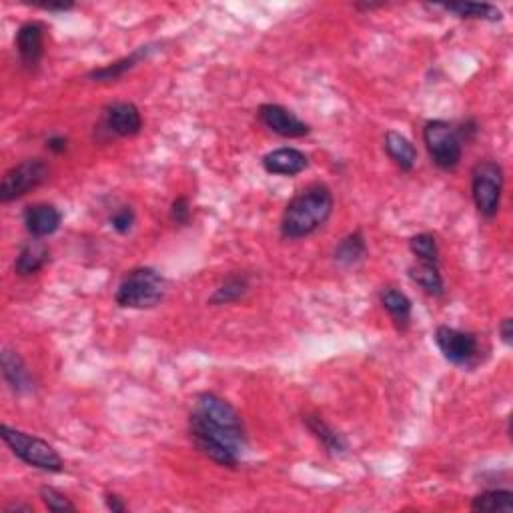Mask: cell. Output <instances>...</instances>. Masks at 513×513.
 I'll use <instances>...</instances> for the list:
<instances>
[{
    "label": "cell",
    "mask_w": 513,
    "mask_h": 513,
    "mask_svg": "<svg viewBox=\"0 0 513 513\" xmlns=\"http://www.w3.org/2000/svg\"><path fill=\"white\" fill-rule=\"evenodd\" d=\"M409 249L415 255L417 261L423 263H438L439 265V247L438 241L430 233H419L409 239Z\"/></svg>",
    "instance_id": "25"
},
{
    "label": "cell",
    "mask_w": 513,
    "mask_h": 513,
    "mask_svg": "<svg viewBox=\"0 0 513 513\" xmlns=\"http://www.w3.org/2000/svg\"><path fill=\"white\" fill-rule=\"evenodd\" d=\"M259 119L265 127L283 138H301L311 133V127L301 121L297 114L291 113L289 108H285L281 105H261L259 107Z\"/></svg>",
    "instance_id": "9"
},
{
    "label": "cell",
    "mask_w": 513,
    "mask_h": 513,
    "mask_svg": "<svg viewBox=\"0 0 513 513\" xmlns=\"http://www.w3.org/2000/svg\"><path fill=\"white\" fill-rule=\"evenodd\" d=\"M17 51L22 67L36 68L44 54V27L36 20H28L17 33Z\"/></svg>",
    "instance_id": "11"
},
{
    "label": "cell",
    "mask_w": 513,
    "mask_h": 513,
    "mask_svg": "<svg viewBox=\"0 0 513 513\" xmlns=\"http://www.w3.org/2000/svg\"><path fill=\"white\" fill-rule=\"evenodd\" d=\"M500 335H501V341L505 345H511L513 343V321L508 317V319H503L501 325H500Z\"/></svg>",
    "instance_id": "32"
},
{
    "label": "cell",
    "mask_w": 513,
    "mask_h": 513,
    "mask_svg": "<svg viewBox=\"0 0 513 513\" xmlns=\"http://www.w3.org/2000/svg\"><path fill=\"white\" fill-rule=\"evenodd\" d=\"M35 6L43 11H49V12H67L75 9L73 3H65V0H51V3H36Z\"/></svg>",
    "instance_id": "29"
},
{
    "label": "cell",
    "mask_w": 513,
    "mask_h": 513,
    "mask_svg": "<svg viewBox=\"0 0 513 513\" xmlns=\"http://www.w3.org/2000/svg\"><path fill=\"white\" fill-rule=\"evenodd\" d=\"M46 149L54 154H62L68 149V138L62 135H54L51 138H46Z\"/></svg>",
    "instance_id": "30"
},
{
    "label": "cell",
    "mask_w": 513,
    "mask_h": 513,
    "mask_svg": "<svg viewBox=\"0 0 513 513\" xmlns=\"http://www.w3.org/2000/svg\"><path fill=\"white\" fill-rule=\"evenodd\" d=\"M167 279L157 269L137 267L122 277L114 301L122 309H153L165 299Z\"/></svg>",
    "instance_id": "3"
},
{
    "label": "cell",
    "mask_w": 513,
    "mask_h": 513,
    "mask_svg": "<svg viewBox=\"0 0 513 513\" xmlns=\"http://www.w3.org/2000/svg\"><path fill=\"white\" fill-rule=\"evenodd\" d=\"M503 181V169L495 161H479L471 169V197L479 215L485 219H493L500 213Z\"/></svg>",
    "instance_id": "6"
},
{
    "label": "cell",
    "mask_w": 513,
    "mask_h": 513,
    "mask_svg": "<svg viewBox=\"0 0 513 513\" xmlns=\"http://www.w3.org/2000/svg\"><path fill=\"white\" fill-rule=\"evenodd\" d=\"M189 435L207 460L223 468H237L247 447L239 411L215 393H201L189 415Z\"/></svg>",
    "instance_id": "1"
},
{
    "label": "cell",
    "mask_w": 513,
    "mask_h": 513,
    "mask_svg": "<svg viewBox=\"0 0 513 513\" xmlns=\"http://www.w3.org/2000/svg\"><path fill=\"white\" fill-rule=\"evenodd\" d=\"M49 178V167L41 159H27L9 169L0 183V201L12 203L20 197L28 195Z\"/></svg>",
    "instance_id": "8"
},
{
    "label": "cell",
    "mask_w": 513,
    "mask_h": 513,
    "mask_svg": "<svg viewBox=\"0 0 513 513\" xmlns=\"http://www.w3.org/2000/svg\"><path fill=\"white\" fill-rule=\"evenodd\" d=\"M409 279L419 287V289L431 295V297H443V293H446V285H443V277L439 273L438 263L417 261L415 265L409 267Z\"/></svg>",
    "instance_id": "20"
},
{
    "label": "cell",
    "mask_w": 513,
    "mask_h": 513,
    "mask_svg": "<svg viewBox=\"0 0 513 513\" xmlns=\"http://www.w3.org/2000/svg\"><path fill=\"white\" fill-rule=\"evenodd\" d=\"M435 343H438L439 351L446 359L462 369H473L477 367L481 359V345L477 335H473L470 331L454 329L447 325L435 329Z\"/></svg>",
    "instance_id": "7"
},
{
    "label": "cell",
    "mask_w": 513,
    "mask_h": 513,
    "mask_svg": "<svg viewBox=\"0 0 513 513\" xmlns=\"http://www.w3.org/2000/svg\"><path fill=\"white\" fill-rule=\"evenodd\" d=\"M303 423H305L307 430L313 433V438L321 443V446L325 447V452H328L329 455L341 457L349 452L347 439L337 430H333V427L325 422L321 415L307 414L305 417H303Z\"/></svg>",
    "instance_id": "17"
},
{
    "label": "cell",
    "mask_w": 513,
    "mask_h": 513,
    "mask_svg": "<svg viewBox=\"0 0 513 513\" xmlns=\"http://www.w3.org/2000/svg\"><path fill=\"white\" fill-rule=\"evenodd\" d=\"M333 195L329 186L321 183L309 185L299 195L291 199V203L285 207L281 217V235L283 239H305L313 235L325 223L329 221L333 213Z\"/></svg>",
    "instance_id": "2"
},
{
    "label": "cell",
    "mask_w": 513,
    "mask_h": 513,
    "mask_svg": "<svg viewBox=\"0 0 513 513\" xmlns=\"http://www.w3.org/2000/svg\"><path fill=\"white\" fill-rule=\"evenodd\" d=\"M41 500L44 508L54 513H65V511H76V505L68 500L65 493H60L59 489L43 485L41 487Z\"/></svg>",
    "instance_id": "26"
},
{
    "label": "cell",
    "mask_w": 513,
    "mask_h": 513,
    "mask_svg": "<svg viewBox=\"0 0 513 513\" xmlns=\"http://www.w3.org/2000/svg\"><path fill=\"white\" fill-rule=\"evenodd\" d=\"M261 165L269 175L295 177L309 167V157L303 151L293 149V146H283V149L267 153L261 159Z\"/></svg>",
    "instance_id": "13"
},
{
    "label": "cell",
    "mask_w": 513,
    "mask_h": 513,
    "mask_svg": "<svg viewBox=\"0 0 513 513\" xmlns=\"http://www.w3.org/2000/svg\"><path fill=\"white\" fill-rule=\"evenodd\" d=\"M423 143L431 161L443 170H454L463 157V141L455 124L447 121H430L423 127Z\"/></svg>",
    "instance_id": "5"
},
{
    "label": "cell",
    "mask_w": 513,
    "mask_h": 513,
    "mask_svg": "<svg viewBox=\"0 0 513 513\" xmlns=\"http://www.w3.org/2000/svg\"><path fill=\"white\" fill-rule=\"evenodd\" d=\"M12 511H25V513H30V511H33V508H30V505H22V503H11V505H6V508H4V513H12Z\"/></svg>",
    "instance_id": "34"
},
{
    "label": "cell",
    "mask_w": 513,
    "mask_h": 513,
    "mask_svg": "<svg viewBox=\"0 0 513 513\" xmlns=\"http://www.w3.org/2000/svg\"><path fill=\"white\" fill-rule=\"evenodd\" d=\"M49 259H51L49 245H46L44 241L33 237L20 247L17 261H14V271H17L19 277H33L38 271H43L46 267Z\"/></svg>",
    "instance_id": "15"
},
{
    "label": "cell",
    "mask_w": 513,
    "mask_h": 513,
    "mask_svg": "<svg viewBox=\"0 0 513 513\" xmlns=\"http://www.w3.org/2000/svg\"><path fill=\"white\" fill-rule=\"evenodd\" d=\"M153 46L151 44H146V46H141V49H137L129 54V57H122L119 60H114L111 62V65H107V67H100V68H95V71H91L89 73V79L92 83H113V81H119L121 76H124L127 73L133 71V68H137L138 65H141L143 60H146L153 54Z\"/></svg>",
    "instance_id": "16"
},
{
    "label": "cell",
    "mask_w": 513,
    "mask_h": 513,
    "mask_svg": "<svg viewBox=\"0 0 513 513\" xmlns=\"http://www.w3.org/2000/svg\"><path fill=\"white\" fill-rule=\"evenodd\" d=\"M0 367H3V377L9 383L11 390L19 395H25L33 391V375H30L28 367L22 361V357L11 349H3V357H0Z\"/></svg>",
    "instance_id": "14"
},
{
    "label": "cell",
    "mask_w": 513,
    "mask_h": 513,
    "mask_svg": "<svg viewBox=\"0 0 513 513\" xmlns=\"http://www.w3.org/2000/svg\"><path fill=\"white\" fill-rule=\"evenodd\" d=\"M170 219L178 227H186L191 223V203L186 197H177L170 205Z\"/></svg>",
    "instance_id": "28"
},
{
    "label": "cell",
    "mask_w": 513,
    "mask_h": 513,
    "mask_svg": "<svg viewBox=\"0 0 513 513\" xmlns=\"http://www.w3.org/2000/svg\"><path fill=\"white\" fill-rule=\"evenodd\" d=\"M0 435H3V441L9 446L11 452L19 457L20 462H25L30 468L49 471V473H59L65 468V462L57 454V449L49 443L35 438V435H28L20 430H12L9 425H0Z\"/></svg>",
    "instance_id": "4"
},
{
    "label": "cell",
    "mask_w": 513,
    "mask_h": 513,
    "mask_svg": "<svg viewBox=\"0 0 513 513\" xmlns=\"http://www.w3.org/2000/svg\"><path fill=\"white\" fill-rule=\"evenodd\" d=\"M471 511H513V493L508 489H487L473 497Z\"/></svg>",
    "instance_id": "24"
},
{
    "label": "cell",
    "mask_w": 513,
    "mask_h": 513,
    "mask_svg": "<svg viewBox=\"0 0 513 513\" xmlns=\"http://www.w3.org/2000/svg\"><path fill=\"white\" fill-rule=\"evenodd\" d=\"M385 3H355L357 11H375V9H383Z\"/></svg>",
    "instance_id": "33"
},
{
    "label": "cell",
    "mask_w": 513,
    "mask_h": 513,
    "mask_svg": "<svg viewBox=\"0 0 513 513\" xmlns=\"http://www.w3.org/2000/svg\"><path fill=\"white\" fill-rule=\"evenodd\" d=\"M379 299L383 309L391 315L395 328L399 331H406L411 323V309H414L407 295L395 289V287H385V289H381Z\"/></svg>",
    "instance_id": "19"
},
{
    "label": "cell",
    "mask_w": 513,
    "mask_h": 513,
    "mask_svg": "<svg viewBox=\"0 0 513 513\" xmlns=\"http://www.w3.org/2000/svg\"><path fill=\"white\" fill-rule=\"evenodd\" d=\"M100 129L108 137H135L143 129V116L133 103H113L103 111Z\"/></svg>",
    "instance_id": "10"
},
{
    "label": "cell",
    "mask_w": 513,
    "mask_h": 513,
    "mask_svg": "<svg viewBox=\"0 0 513 513\" xmlns=\"http://www.w3.org/2000/svg\"><path fill=\"white\" fill-rule=\"evenodd\" d=\"M383 146L385 153L390 154V159L403 170V173H409V170L415 169L417 151L407 137H403L398 130H387Z\"/></svg>",
    "instance_id": "18"
},
{
    "label": "cell",
    "mask_w": 513,
    "mask_h": 513,
    "mask_svg": "<svg viewBox=\"0 0 513 513\" xmlns=\"http://www.w3.org/2000/svg\"><path fill=\"white\" fill-rule=\"evenodd\" d=\"M105 503H107V508L111 509L113 513H124V511H127V503H124L122 497L116 495V493H107L105 495Z\"/></svg>",
    "instance_id": "31"
},
{
    "label": "cell",
    "mask_w": 513,
    "mask_h": 513,
    "mask_svg": "<svg viewBox=\"0 0 513 513\" xmlns=\"http://www.w3.org/2000/svg\"><path fill=\"white\" fill-rule=\"evenodd\" d=\"M135 211L130 207H122L111 217V227L119 233V235H127L130 229L135 227Z\"/></svg>",
    "instance_id": "27"
},
{
    "label": "cell",
    "mask_w": 513,
    "mask_h": 513,
    "mask_svg": "<svg viewBox=\"0 0 513 513\" xmlns=\"http://www.w3.org/2000/svg\"><path fill=\"white\" fill-rule=\"evenodd\" d=\"M333 256H335V261L343 267L359 265L365 256H367V241H365L363 233L355 231L351 235L341 239L335 251H333Z\"/></svg>",
    "instance_id": "22"
},
{
    "label": "cell",
    "mask_w": 513,
    "mask_h": 513,
    "mask_svg": "<svg viewBox=\"0 0 513 513\" xmlns=\"http://www.w3.org/2000/svg\"><path fill=\"white\" fill-rule=\"evenodd\" d=\"M251 281H249L247 273H231L223 279V283L217 287L215 293L209 297L211 305H229V303H237L239 299H243Z\"/></svg>",
    "instance_id": "21"
},
{
    "label": "cell",
    "mask_w": 513,
    "mask_h": 513,
    "mask_svg": "<svg viewBox=\"0 0 513 513\" xmlns=\"http://www.w3.org/2000/svg\"><path fill=\"white\" fill-rule=\"evenodd\" d=\"M22 221H25V229L28 231L30 237L44 239L54 235V233L60 229L62 215L54 205L38 203L27 207L25 215H22Z\"/></svg>",
    "instance_id": "12"
},
{
    "label": "cell",
    "mask_w": 513,
    "mask_h": 513,
    "mask_svg": "<svg viewBox=\"0 0 513 513\" xmlns=\"http://www.w3.org/2000/svg\"><path fill=\"white\" fill-rule=\"evenodd\" d=\"M443 11L455 14L460 19H473V20H489L500 22L503 19V12L493 4L487 3H449L441 6Z\"/></svg>",
    "instance_id": "23"
}]
</instances>
